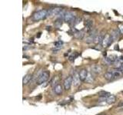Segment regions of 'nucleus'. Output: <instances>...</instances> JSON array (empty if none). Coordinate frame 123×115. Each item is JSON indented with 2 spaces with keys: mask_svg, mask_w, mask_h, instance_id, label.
I'll return each instance as SVG.
<instances>
[{
  "mask_svg": "<svg viewBox=\"0 0 123 115\" xmlns=\"http://www.w3.org/2000/svg\"><path fill=\"white\" fill-rule=\"evenodd\" d=\"M104 78H105V79H106L107 81H112L114 78H114V75H113L112 71H108V72H106V73H105Z\"/></svg>",
  "mask_w": 123,
  "mask_h": 115,
  "instance_id": "ddd939ff",
  "label": "nucleus"
},
{
  "mask_svg": "<svg viewBox=\"0 0 123 115\" xmlns=\"http://www.w3.org/2000/svg\"><path fill=\"white\" fill-rule=\"evenodd\" d=\"M95 80V78L93 77V75H92V72H89L88 73V75H87V78H86V79H85V81L87 83H92Z\"/></svg>",
  "mask_w": 123,
  "mask_h": 115,
  "instance_id": "6ab92c4d",
  "label": "nucleus"
},
{
  "mask_svg": "<svg viewBox=\"0 0 123 115\" xmlns=\"http://www.w3.org/2000/svg\"><path fill=\"white\" fill-rule=\"evenodd\" d=\"M115 101H116V97L115 95H112V94H111L110 96H109L106 99V102L109 104H114Z\"/></svg>",
  "mask_w": 123,
  "mask_h": 115,
  "instance_id": "2eb2a0df",
  "label": "nucleus"
},
{
  "mask_svg": "<svg viewBox=\"0 0 123 115\" xmlns=\"http://www.w3.org/2000/svg\"><path fill=\"white\" fill-rule=\"evenodd\" d=\"M84 35H85V34H84V32L82 31H76L73 34L74 37L76 38H78V39H82V38H83Z\"/></svg>",
  "mask_w": 123,
  "mask_h": 115,
  "instance_id": "a211bd4d",
  "label": "nucleus"
},
{
  "mask_svg": "<svg viewBox=\"0 0 123 115\" xmlns=\"http://www.w3.org/2000/svg\"><path fill=\"white\" fill-rule=\"evenodd\" d=\"M104 38H105V36L102 34H100V35H98L96 36V37H95L94 42H95V43H96V44H98V45H102L103 44Z\"/></svg>",
  "mask_w": 123,
  "mask_h": 115,
  "instance_id": "9d476101",
  "label": "nucleus"
},
{
  "mask_svg": "<svg viewBox=\"0 0 123 115\" xmlns=\"http://www.w3.org/2000/svg\"><path fill=\"white\" fill-rule=\"evenodd\" d=\"M79 55V53H76V52H74V53H72L71 54V55L68 57V59H69V61H71V62H72V61H74L75 59Z\"/></svg>",
  "mask_w": 123,
  "mask_h": 115,
  "instance_id": "5701e85b",
  "label": "nucleus"
},
{
  "mask_svg": "<svg viewBox=\"0 0 123 115\" xmlns=\"http://www.w3.org/2000/svg\"><path fill=\"white\" fill-rule=\"evenodd\" d=\"M119 58L117 57V55H115V54H112V55L110 56H108L106 58V61L107 62V63H109V64H114L116 60L118 59Z\"/></svg>",
  "mask_w": 123,
  "mask_h": 115,
  "instance_id": "6e6552de",
  "label": "nucleus"
},
{
  "mask_svg": "<svg viewBox=\"0 0 123 115\" xmlns=\"http://www.w3.org/2000/svg\"><path fill=\"white\" fill-rule=\"evenodd\" d=\"M92 26H93V22H92V20H87L85 22V27L87 29V31L89 32H91L93 28H92Z\"/></svg>",
  "mask_w": 123,
  "mask_h": 115,
  "instance_id": "4468645a",
  "label": "nucleus"
},
{
  "mask_svg": "<svg viewBox=\"0 0 123 115\" xmlns=\"http://www.w3.org/2000/svg\"><path fill=\"white\" fill-rule=\"evenodd\" d=\"M109 38H110L109 35H107L106 36H105V38H104V41H103V45H105V47H108V45H109Z\"/></svg>",
  "mask_w": 123,
  "mask_h": 115,
  "instance_id": "4be33fe9",
  "label": "nucleus"
},
{
  "mask_svg": "<svg viewBox=\"0 0 123 115\" xmlns=\"http://www.w3.org/2000/svg\"><path fill=\"white\" fill-rule=\"evenodd\" d=\"M97 47H94L95 49H96V50H102V46L101 45H96Z\"/></svg>",
  "mask_w": 123,
  "mask_h": 115,
  "instance_id": "393cba45",
  "label": "nucleus"
},
{
  "mask_svg": "<svg viewBox=\"0 0 123 115\" xmlns=\"http://www.w3.org/2000/svg\"><path fill=\"white\" fill-rule=\"evenodd\" d=\"M47 16H48V11L42 9V10H39L36 12L33 15V16H32V19L34 21H39L45 19V18H46Z\"/></svg>",
  "mask_w": 123,
  "mask_h": 115,
  "instance_id": "f03ea898",
  "label": "nucleus"
},
{
  "mask_svg": "<svg viewBox=\"0 0 123 115\" xmlns=\"http://www.w3.org/2000/svg\"><path fill=\"white\" fill-rule=\"evenodd\" d=\"M88 71L86 70V69L85 68H83L80 71H79V78H80V80L82 81H85L86 79V78H87V75H88Z\"/></svg>",
  "mask_w": 123,
  "mask_h": 115,
  "instance_id": "0eeeda50",
  "label": "nucleus"
},
{
  "mask_svg": "<svg viewBox=\"0 0 123 115\" xmlns=\"http://www.w3.org/2000/svg\"><path fill=\"white\" fill-rule=\"evenodd\" d=\"M62 91H63V88H62V86L60 84H56V85L54 87V92H55L57 95L62 94Z\"/></svg>",
  "mask_w": 123,
  "mask_h": 115,
  "instance_id": "1a4fd4ad",
  "label": "nucleus"
},
{
  "mask_svg": "<svg viewBox=\"0 0 123 115\" xmlns=\"http://www.w3.org/2000/svg\"><path fill=\"white\" fill-rule=\"evenodd\" d=\"M72 76L67 77L64 80V83H63L65 90H69L71 86H72Z\"/></svg>",
  "mask_w": 123,
  "mask_h": 115,
  "instance_id": "39448f33",
  "label": "nucleus"
},
{
  "mask_svg": "<svg viewBox=\"0 0 123 115\" xmlns=\"http://www.w3.org/2000/svg\"><path fill=\"white\" fill-rule=\"evenodd\" d=\"M62 45H63V41H57L54 43V45H55V48H62Z\"/></svg>",
  "mask_w": 123,
  "mask_h": 115,
  "instance_id": "b1692460",
  "label": "nucleus"
},
{
  "mask_svg": "<svg viewBox=\"0 0 123 115\" xmlns=\"http://www.w3.org/2000/svg\"><path fill=\"white\" fill-rule=\"evenodd\" d=\"M98 95L100 97V98H108L109 96H110V93L107 91H104V90H102L98 93Z\"/></svg>",
  "mask_w": 123,
  "mask_h": 115,
  "instance_id": "aec40b11",
  "label": "nucleus"
},
{
  "mask_svg": "<svg viewBox=\"0 0 123 115\" xmlns=\"http://www.w3.org/2000/svg\"><path fill=\"white\" fill-rule=\"evenodd\" d=\"M112 74L114 75V78H120L123 74L122 72L120 71L119 68H117V69H115V70H113L112 71Z\"/></svg>",
  "mask_w": 123,
  "mask_h": 115,
  "instance_id": "f3484780",
  "label": "nucleus"
},
{
  "mask_svg": "<svg viewBox=\"0 0 123 115\" xmlns=\"http://www.w3.org/2000/svg\"><path fill=\"white\" fill-rule=\"evenodd\" d=\"M95 36H92V35H89L88 37L86 38V43H88V44H90V43H92V42H94L95 41Z\"/></svg>",
  "mask_w": 123,
  "mask_h": 115,
  "instance_id": "412c9836",
  "label": "nucleus"
},
{
  "mask_svg": "<svg viewBox=\"0 0 123 115\" xmlns=\"http://www.w3.org/2000/svg\"><path fill=\"white\" fill-rule=\"evenodd\" d=\"M49 76H50V72L49 71H45L43 72H42L36 79V84L40 85V84L45 83L46 81L49 80Z\"/></svg>",
  "mask_w": 123,
  "mask_h": 115,
  "instance_id": "f257e3e1",
  "label": "nucleus"
},
{
  "mask_svg": "<svg viewBox=\"0 0 123 115\" xmlns=\"http://www.w3.org/2000/svg\"><path fill=\"white\" fill-rule=\"evenodd\" d=\"M63 11L62 8L60 7H55L54 8L48 10V16H59V15Z\"/></svg>",
  "mask_w": 123,
  "mask_h": 115,
  "instance_id": "20e7f679",
  "label": "nucleus"
},
{
  "mask_svg": "<svg viewBox=\"0 0 123 115\" xmlns=\"http://www.w3.org/2000/svg\"><path fill=\"white\" fill-rule=\"evenodd\" d=\"M120 34H121V32H120L119 29H117L115 30H113L112 34H111V36H112V38L114 39V41H115V40H117V39L119 38Z\"/></svg>",
  "mask_w": 123,
  "mask_h": 115,
  "instance_id": "9b49d317",
  "label": "nucleus"
},
{
  "mask_svg": "<svg viewBox=\"0 0 123 115\" xmlns=\"http://www.w3.org/2000/svg\"><path fill=\"white\" fill-rule=\"evenodd\" d=\"M76 19V16H75L73 12H67L65 13V17H64V21L65 22H67L68 24L75 23Z\"/></svg>",
  "mask_w": 123,
  "mask_h": 115,
  "instance_id": "7ed1b4c3",
  "label": "nucleus"
},
{
  "mask_svg": "<svg viewBox=\"0 0 123 115\" xmlns=\"http://www.w3.org/2000/svg\"><path fill=\"white\" fill-rule=\"evenodd\" d=\"M92 72H93V73H95V74H99L102 71V68L101 66L99 65H93L92 66Z\"/></svg>",
  "mask_w": 123,
  "mask_h": 115,
  "instance_id": "f8f14e48",
  "label": "nucleus"
},
{
  "mask_svg": "<svg viewBox=\"0 0 123 115\" xmlns=\"http://www.w3.org/2000/svg\"><path fill=\"white\" fill-rule=\"evenodd\" d=\"M32 78V74H26L25 76H24L23 79H22V84H24V85H25V84H27L30 81H31Z\"/></svg>",
  "mask_w": 123,
  "mask_h": 115,
  "instance_id": "dca6fc26",
  "label": "nucleus"
},
{
  "mask_svg": "<svg viewBox=\"0 0 123 115\" xmlns=\"http://www.w3.org/2000/svg\"><path fill=\"white\" fill-rule=\"evenodd\" d=\"M72 83L75 86H78L79 84H80V78H79V73L76 71H75L73 72V74H72Z\"/></svg>",
  "mask_w": 123,
  "mask_h": 115,
  "instance_id": "423d86ee",
  "label": "nucleus"
}]
</instances>
